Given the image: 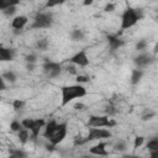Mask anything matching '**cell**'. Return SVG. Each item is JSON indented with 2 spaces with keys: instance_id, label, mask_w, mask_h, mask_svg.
Masks as SVG:
<instances>
[{
  "instance_id": "1",
  "label": "cell",
  "mask_w": 158,
  "mask_h": 158,
  "mask_svg": "<svg viewBox=\"0 0 158 158\" xmlns=\"http://www.w3.org/2000/svg\"><path fill=\"white\" fill-rule=\"evenodd\" d=\"M60 95H62V106H65L74 99H80L86 95V89L80 84L74 85H67L60 88Z\"/></svg>"
},
{
  "instance_id": "2",
  "label": "cell",
  "mask_w": 158,
  "mask_h": 158,
  "mask_svg": "<svg viewBox=\"0 0 158 158\" xmlns=\"http://www.w3.org/2000/svg\"><path fill=\"white\" fill-rule=\"evenodd\" d=\"M142 17H143L142 9H136V7L128 6L121 16V31L133 27Z\"/></svg>"
},
{
  "instance_id": "3",
  "label": "cell",
  "mask_w": 158,
  "mask_h": 158,
  "mask_svg": "<svg viewBox=\"0 0 158 158\" xmlns=\"http://www.w3.org/2000/svg\"><path fill=\"white\" fill-rule=\"evenodd\" d=\"M88 125L90 127H95V128H111L114 126H116V121L112 118H109L107 116H90Z\"/></svg>"
},
{
  "instance_id": "4",
  "label": "cell",
  "mask_w": 158,
  "mask_h": 158,
  "mask_svg": "<svg viewBox=\"0 0 158 158\" xmlns=\"http://www.w3.org/2000/svg\"><path fill=\"white\" fill-rule=\"evenodd\" d=\"M42 69H43L44 74H46L48 78H51V79H52V78H57V77L60 74V72H62L60 64L57 63V62L51 60L49 58H44V63H43V65H42Z\"/></svg>"
},
{
  "instance_id": "5",
  "label": "cell",
  "mask_w": 158,
  "mask_h": 158,
  "mask_svg": "<svg viewBox=\"0 0 158 158\" xmlns=\"http://www.w3.org/2000/svg\"><path fill=\"white\" fill-rule=\"evenodd\" d=\"M112 137V133L109 128H95V127H91L89 130V133L88 136L84 138L85 143L86 142H90V141H94V139H101V138H111Z\"/></svg>"
},
{
  "instance_id": "6",
  "label": "cell",
  "mask_w": 158,
  "mask_h": 158,
  "mask_svg": "<svg viewBox=\"0 0 158 158\" xmlns=\"http://www.w3.org/2000/svg\"><path fill=\"white\" fill-rule=\"evenodd\" d=\"M65 136H67V123L65 122L58 123L57 125V128H56V131L53 133V136L48 139V142H51L52 144L57 146V144H59L65 138Z\"/></svg>"
},
{
  "instance_id": "7",
  "label": "cell",
  "mask_w": 158,
  "mask_h": 158,
  "mask_svg": "<svg viewBox=\"0 0 158 158\" xmlns=\"http://www.w3.org/2000/svg\"><path fill=\"white\" fill-rule=\"evenodd\" d=\"M133 62H135V64L138 69H142V68H146V67L151 65L154 62V57L149 53L142 52V53H139L138 56H136L133 58Z\"/></svg>"
},
{
  "instance_id": "8",
  "label": "cell",
  "mask_w": 158,
  "mask_h": 158,
  "mask_svg": "<svg viewBox=\"0 0 158 158\" xmlns=\"http://www.w3.org/2000/svg\"><path fill=\"white\" fill-rule=\"evenodd\" d=\"M69 62L74 65H79V67H86L89 65V58L86 56L85 51H79L77 52L73 57L69 58Z\"/></svg>"
},
{
  "instance_id": "9",
  "label": "cell",
  "mask_w": 158,
  "mask_h": 158,
  "mask_svg": "<svg viewBox=\"0 0 158 158\" xmlns=\"http://www.w3.org/2000/svg\"><path fill=\"white\" fill-rule=\"evenodd\" d=\"M106 146H107V143L99 142L98 144L89 148V153L93 156H96V157H106V156H109V152L106 151Z\"/></svg>"
},
{
  "instance_id": "10",
  "label": "cell",
  "mask_w": 158,
  "mask_h": 158,
  "mask_svg": "<svg viewBox=\"0 0 158 158\" xmlns=\"http://www.w3.org/2000/svg\"><path fill=\"white\" fill-rule=\"evenodd\" d=\"M16 56V52L14 48L10 47H4L0 44V62H10L14 60Z\"/></svg>"
},
{
  "instance_id": "11",
  "label": "cell",
  "mask_w": 158,
  "mask_h": 158,
  "mask_svg": "<svg viewBox=\"0 0 158 158\" xmlns=\"http://www.w3.org/2000/svg\"><path fill=\"white\" fill-rule=\"evenodd\" d=\"M106 38H107L109 47H110L111 51H116V49L121 48L125 44V41L122 38H120L118 36H116V35H107Z\"/></svg>"
},
{
  "instance_id": "12",
  "label": "cell",
  "mask_w": 158,
  "mask_h": 158,
  "mask_svg": "<svg viewBox=\"0 0 158 158\" xmlns=\"http://www.w3.org/2000/svg\"><path fill=\"white\" fill-rule=\"evenodd\" d=\"M44 125H46V122H44L43 118H35L33 125H32V127L30 128V132H31V135H32V139H36V138L40 136V132H41V130L44 127Z\"/></svg>"
},
{
  "instance_id": "13",
  "label": "cell",
  "mask_w": 158,
  "mask_h": 158,
  "mask_svg": "<svg viewBox=\"0 0 158 158\" xmlns=\"http://www.w3.org/2000/svg\"><path fill=\"white\" fill-rule=\"evenodd\" d=\"M27 22H28V17L25 16V15H20V16L14 17V20H12V22H11V27H12L14 30H20V31H22V28L27 25Z\"/></svg>"
},
{
  "instance_id": "14",
  "label": "cell",
  "mask_w": 158,
  "mask_h": 158,
  "mask_svg": "<svg viewBox=\"0 0 158 158\" xmlns=\"http://www.w3.org/2000/svg\"><path fill=\"white\" fill-rule=\"evenodd\" d=\"M57 122L54 121V120H52V121H49V122H47L46 125H44V132H43V136L47 138V139H49L52 136H53V133H54V131H56V128H57Z\"/></svg>"
},
{
  "instance_id": "15",
  "label": "cell",
  "mask_w": 158,
  "mask_h": 158,
  "mask_svg": "<svg viewBox=\"0 0 158 158\" xmlns=\"http://www.w3.org/2000/svg\"><path fill=\"white\" fill-rule=\"evenodd\" d=\"M33 20L44 21V22H53V14L49 11H38Z\"/></svg>"
},
{
  "instance_id": "16",
  "label": "cell",
  "mask_w": 158,
  "mask_h": 158,
  "mask_svg": "<svg viewBox=\"0 0 158 158\" xmlns=\"http://www.w3.org/2000/svg\"><path fill=\"white\" fill-rule=\"evenodd\" d=\"M70 40L74 41V42H81V41L85 40V33L83 32V30L74 28L70 32Z\"/></svg>"
},
{
  "instance_id": "17",
  "label": "cell",
  "mask_w": 158,
  "mask_h": 158,
  "mask_svg": "<svg viewBox=\"0 0 158 158\" xmlns=\"http://www.w3.org/2000/svg\"><path fill=\"white\" fill-rule=\"evenodd\" d=\"M142 77H143V70L142 69H138V68L133 69L132 73H131V84L132 85H137L141 81Z\"/></svg>"
},
{
  "instance_id": "18",
  "label": "cell",
  "mask_w": 158,
  "mask_h": 158,
  "mask_svg": "<svg viewBox=\"0 0 158 158\" xmlns=\"http://www.w3.org/2000/svg\"><path fill=\"white\" fill-rule=\"evenodd\" d=\"M53 22H44V21H36L33 20V22L30 25V28H36V30H42V28H49L52 26Z\"/></svg>"
},
{
  "instance_id": "19",
  "label": "cell",
  "mask_w": 158,
  "mask_h": 158,
  "mask_svg": "<svg viewBox=\"0 0 158 158\" xmlns=\"http://www.w3.org/2000/svg\"><path fill=\"white\" fill-rule=\"evenodd\" d=\"M19 2H20V1H17V0H0V10L4 11V10H6L7 7L14 6V5L17 6Z\"/></svg>"
},
{
  "instance_id": "20",
  "label": "cell",
  "mask_w": 158,
  "mask_h": 158,
  "mask_svg": "<svg viewBox=\"0 0 158 158\" xmlns=\"http://www.w3.org/2000/svg\"><path fill=\"white\" fill-rule=\"evenodd\" d=\"M1 77H2V79H4V80H6V81H9V83H15V81H16V79H17L16 74H15L12 70H7V72H5Z\"/></svg>"
},
{
  "instance_id": "21",
  "label": "cell",
  "mask_w": 158,
  "mask_h": 158,
  "mask_svg": "<svg viewBox=\"0 0 158 158\" xmlns=\"http://www.w3.org/2000/svg\"><path fill=\"white\" fill-rule=\"evenodd\" d=\"M9 153L15 156V158H27L28 154L23 149H9Z\"/></svg>"
},
{
  "instance_id": "22",
  "label": "cell",
  "mask_w": 158,
  "mask_h": 158,
  "mask_svg": "<svg viewBox=\"0 0 158 158\" xmlns=\"http://www.w3.org/2000/svg\"><path fill=\"white\" fill-rule=\"evenodd\" d=\"M154 116H156V112H154L153 110L146 109L144 112H143L142 116H141V120H142V121H149V120H152Z\"/></svg>"
},
{
  "instance_id": "23",
  "label": "cell",
  "mask_w": 158,
  "mask_h": 158,
  "mask_svg": "<svg viewBox=\"0 0 158 158\" xmlns=\"http://www.w3.org/2000/svg\"><path fill=\"white\" fill-rule=\"evenodd\" d=\"M114 148H115L116 151H118V152H126V151H127V143H126V141H123V139H118V141L114 144Z\"/></svg>"
},
{
  "instance_id": "24",
  "label": "cell",
  "mask_w": 158,
  "mask_h": 158,
  "mask_svg": "<svg viewBox=\"0 0 158 158\" xmlns=\"http://www.w3.org/2000/svg\"><path fill=\"white\" fill-rule=\"evenodd\" d=\"M17 137H19L20 142H21L22 144H25V143L28 141V130H26V128L21 130V131L17 133Z\"/></svg>"
},
{
  "instance_id": "25",
  "label": "cell",
  "mask_w": 158,
  "mask_h": 158,
  "mask_svg": "<svg viewBox=\"0 0 158 158\" xmlns=\"http://www.w3.org/2000/svg\"><path fill=\"white\" fill-rule=\"evenodd\" d=\"M36 46H37V48L40 51H46L48 48V40L47 38H41V40L37 41Z\"/></svg>"
},
{
  "instance_id": "26",
  "label": "cell",
  "mask_w": 158,
  "mask_h": 158,
  "mask_svg": "<svg viewBox=\"0 0 158 158\" xmlns=\"http://www.w3.org/2000/svg\"><path fill=\"white\" fill-rule=\"evenodd\" d=\"M146 147H147L148 151H156V149H158V139H157V138L149 139V141L147 142Z\"/></svg>"
},
{
  "instance_id": "27",
  "label": "cell",
  "mask_w": 158,
  "mask_h": 158,
  "mask_svg": "<svg viewBox=\"0 0 158 158\" xmlns=\"http://www.w3.org/2000/svg\"><path fill=\"white\" fill-rule=\"evenodd\" d=\"M147 41L146 40H139L137 43H136V51L138 52H144L147 49Z\"/></svg>"
},
{
  "instance_id": "28",
  "label": "cell",
  "mask_w": 158,
  "mask_h": 158,
  "mask_svg": "<svg viewBox=\"0 0 158 158\" xmlns=\"http://www.w3.org/2000/svg\"><path fill=\"white\" fill-rule=\"evenodd\" d=\"M117 112V110H116V107L112 105V104H109V105H106V107H105V116H114L115 114Z\"/></svg>"
},
{
  "instance_id": "29",
  "label": "cell",
  "mask_w": 158,
  "mask_h": 158,
  "mask_svg": "<svg viewBox=\"0 0 158 158\" xmlns=\"http://www.w3.org/2000/svg\"><path fill=\"white\" fill-rule=\"evenodd\" d=\"M10 128H11V131L17 132V133H19L21 130H23V127H22L21 122H19V121H16V120H14V121L10 123Z\"/></svg>"
},
{
  "instance_id": "30",
  "label": "cell",
  "mask_w": 158,
  "mask_h": 158,
  "mask_svg": "<svg viewBox=\"0 0 158 158\" xmlns=\"http://www.w3.org/2000/svg\"><path fill=\"white\" fill-rule=\"evenodd\" d=\"M33 121H35V118H23V120L21 121V125H22L23 128H26V130L30 131V128H31L32 125H33Z\"/></svg>"
},
{
  "instance_id": "31",
  "label": "cell",
  "mask_w": 158,
  "mask_h": 158,
  "mask_svg": "<svg viewBox=\"0 0 158 158\" xmlns=\"http://www.w3.org/2000/svg\"><path fill=\"white\" fill-rule=\"evenodd\" d=\"M37 56L35 54V53H30V54H26L25 56V60H26V63H31V64H36V62H37Z\"/></svg>"
},
{
  "instance_id": "32",
  "label": "cell",
  "mask_w": 158,
  "mask_h": 158,
  "mask_svg": "<svg viewBox=\"0 0 158 158\" xmlns=\"http://www.w3.org/2000/svg\"><path fill=\"white\" fill-rule=\"evenodd\" d=\"M16 11H17V10H16V5H14V6L7 7V9H6V10H4L2 12H4V15H5L6 17H10V16H14Z\"/></svg>"
},
{
  "instance_id": "33",
  "label": "cell",
  "mask_w": 158,
  "mask_h": 158,
  "mask_svg": "<svg viewBox=\"0 0 158 158\" xmlns=\"http://www.w3.org/2000/svg\"><path fill=\"white\" fill-rule=\"evenodd\" d=\"M143 142H144V137L143 136H136L135 137V142H133V148L136 149V148L141 147L143 144Z\"/></svg>"
},
{
  "instance_id": "34",
  "label": "cell",
  "mask_w": 158,
  "mask_h": 158,
  "mask_svg": "<svg viewBox=\"0 0 158 158\" xmlns=\"http://www.w3.org/2000/svg\"><path fill=\"white\" fill-rule=\"evenodd\" d=\"M23 106H25V101L21 100V99H16V100H14V102H12V107H14L15 110H20V109H22Z\"/></svg>"
},
{
  "instance_id": "35",
  "label": "cell",
  "mask_w": 158,
  "mask_h": 158,
  "mask_svg": "<svg viewBox=\"0 0 158 158\" xmlns=\"http://www.w3.org/2000/svg\"><path fill=\"white\" fill-rule=\"evenodd\" d=\"M75 80H77V83L78 84H81V83H89V77H86V75H77V78H75Z\"/></svg>"
},
{
  "instance_id": "36",
  "label": "cell",
  "mask_w": 158,
  "mask_h": 158,
  "mask_svg": "<svg viewBox=\"0 0 158 158\" xmlns=\"http://www.w3.org/2000/svg\"><path fill=\"white\" fill-rule=\"evenodd\" d=\"M84 143H85V141H84V138H83V137H80V136H79V137H77V138L74 139V146H75V147L81 146V144H84Z\"/></svg>"
},
{
  "instance_id": "37",
  "label": "cell",
  "mask_w": 158,
  "mask_h": 158,
  "mask_svg": "<svg viewBox=\"0 0 158 158\" xmlns=\"http://www.w3.org/2000/svg\"><path fill=\"white\" fill-rule=\"evenodd\" d=\"M44 148H46V151H48V152H54V151H56V146L52 144L51 142H47V143L44 144Z\"/></svg>"
},
{
  "instance_id": "38",
  "label": "cell",
  "mask_w": 158,
  "mask_h": 158,
  "mask_svg": "<svg viewBox=\"0 0 158 158\" xmlns=\"http://www.w3.org/2000/svg\"><path fill=\"white\" fill-rule=\"evenodd\" d=\"M65 69H67V72H68V73H70V74H73V75H75V74H77V69H75L74 64H72V65H68Z\"/></svg>"
},
{
  "instance_id": "39",
  "label": "cell",
  "mask_w": 158,
  "mask_h": 158,
  "mask_svg": "<svg viewBox=\"0 0 158 158\" xmlns=\"http://www.w3.org/2000/svg\"><path fill=\"white\" fill-rule=\"evenodd\" d=\"M114 10H115V4H112V2L106 4V6H105V11L111 12V11H114Z\"/></svg>"
},
{
  "instance_id": "40",
  "label": "cell",
  "mask_w": 158,
  "mask_h": 158,
  "mask_svg": "<svg viewBox=\"0 0 158 158\" xmlns=\"http://www.w3.org/2000/svg\"><path fill=\"white\" fill-rule=\"evenodd\" d=\"M58 4H59V2H57V1H47L46 5H44V7H46V9H51V7H53V6L58 5Z\"/></svg>"
},
{
  "instance_id": "41",
  "label": "cell",
  "mask_w": 158,
  "mask_h": 158,
  "mask_svg": "<svg viewBox=\"0 0 158 158\" xmlns=\"http://www.w3.org/2000/svg\"><path fill=\"white\" fill-rule=\"evenodd\" d=\"M74 109H75V110H84V109H86V106H85L84 104H81V102H77V104L74 105Z\"/></svg>"
},
{
  "instance_id": "42",
  "label": "cell",
  "mask_w": 158,
  "mask_h": 158,
  "mask_svg": "<svg viewBox=\"0 0 158 158\" xmlns=\"http://www.w3.org/2000/svg\"><path fill=\"white\" fill-rule=\"evenodd\" d=\"M6 89V84H5V80L2 79V77L0 75V91H2V90H5Z\"/></svg>"
},
{
  "instance_id": "43",
  "label": "cell",
  "mask_w": 158,
  "mask_h": 158,
  "mask_svg": "<svg viewBox=\"0 0 158 158\" xmlns=\"http://www.w3.org/2000/svg\"><path fill=\"white\" fill-rule=\"evenodd\" d=\"M149 158H158V149L149 151Z\"/></svg>"
},
{
  "instance_id": "44",
  "label": "cell",
  "mask_w": 158,
  "mask_h": 158,
  "mask_svg": "<svg viewBox=\"0 0 158 158\" xmlns=\"http://www.w3.org/2000/svg\"><path fill=\"white\" fill-rule=\"evenodd\" d=\"M26 69H27L28 72H32V70H35V64H31V63H26Z\"/></svg>"
},
{
  "instance_id": "45",
  "label": "cell",
  "mask_w": 158,
  "mask_h": 158,
  "mask_svg": "<svg viewBox=\"0 0 158 158\" xmlns=\"http://www.w3.org/2000/svg\"><path fill=\"white\" fill-rule=\"evenodd\" d=\"M79 158H99V157H96V156H93V154H83V156H80Z\"/></svg>"
},
{
  "instance_id": "46",
  "label": "cell",
  "mask_w": 158,
  "mask_h": 158,
  "mask_svg": "<svg viewBox=\"0 0 158 158\" xmlns=\"http://www.w3.org/2000/svg\"><path fill=\"white\" fill-rule=\"evenodd\" d=\"M93 4V1L91 0H85L84 2H83V5H85V6H88V5H91Z\"/></svg>"
},
{
  "instance_id": "47",
  "label": "cell",
  "mask_w": 158,
  "mask_h": 158,
  "mask_svg": "<svg viewBox=\"0 0 158 158\" xmlns=\"http://www.w3.org/2000/svg\"><path fill=\"white\" fill-rule=\"evenodd\" d=\"M122 158H143V157H137V156H123Z\"/></svg>"
},
{
  "instance_id": "48",
  "label": "cell",
  "mask_w": 158,
  "mask_h": 158,
  "mask_svg": "<svg viewBox=\"0 0 158 158\" xmlns=\"http://www.w3.org/2000/svg\"><path fill=\"white\" fill-rule=\"evenodd\" d=\"M21 32H22V31H20V30H14V33H15V35H21Z\"/></svg>"
},
{
  "instance_id": "49",
  "label": "cell",
  "mask_w": 158,
  "mask_h": 158,
  "mask_svg": "<svg viewBox=\"0 0 158 158\" xmlns=\"http://www.w3.org/2000/svg\"><path fill=\"white\" fill-rule=\"evenodd\" d=\"M9 158H15V156H12V154H10V156H9Z\"/></svg>"
},
{
  "instance_id": "50",
  "label": "cell",
  "mask_w": 158,
  "mask_h": 158,
  "mask_svg": "<svg viewBox=\"0 0 158 158\" xmlns=\"http://www.w3.org/2000/svg\"><path fill=\"white\" fill-rule=\"evenodd\" d=\"M0 149H1V142H0Z\"/></svg>"
},
{
  "instance_id": "51",
  "label": "cell",
  "mask_w": 158,
  "mask_h": 158,
  "mask_svg": "<svg viewBox=\"0 0 158 158\" xmlns=\"http://www.w3.org/2000/svg\"><path fill=\"white\" fill-rule=\"evenodd\" d=\"M0 101H1V96H0Z\"/></svg>"
}]
</instances>
